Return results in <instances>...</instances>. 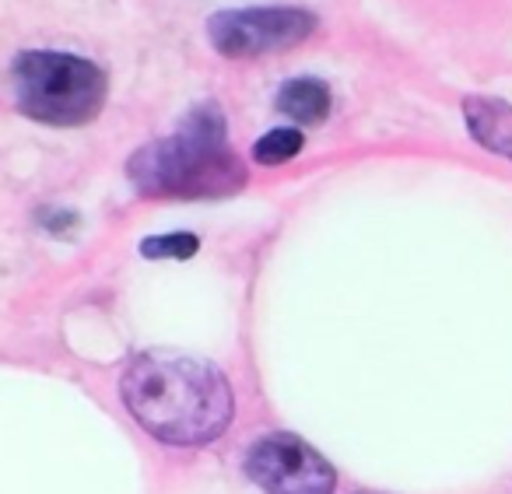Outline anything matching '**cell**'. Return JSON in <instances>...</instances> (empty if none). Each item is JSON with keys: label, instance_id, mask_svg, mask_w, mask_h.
Wrapping results in <instances>:
<instances>
[{"label": "cell", "instance_id": "1", "mask_svg": "<svg viewBox=\"0 0 512 494\" xmlns=\"http://www.w3.org/2000/svg\"><path fill=\"white\" fill-rule=\"evenodd\" d=\"M123 403L148 435L165 445L214 442L232 421L228 379L204 358L148 351L123 375Z\"/></svg>", "mask_w": 512, "mask_h": 494}, {"label": "cell", "instance_id": "2", "mask_svg": "<svg viewBox=\"0 0 512 494\" xmlns=\"http://www.w3.org/2000/svg\"><path fill=\"white\" fill-rule=\"evenodd\" d=\"M130 179L144 197H228L242 190L246 169L228 148L218 106H197L176 134L130 158Z\"/></svg>", "mask_w": 512, "mask_h": 494}, {"label": "cell", "instance_id": "3", "mask_svg": "<svg viewBox=\"0 0 512 494\" xmlns=\"http://www.w3.org/2000/svg\"><path fill=\"white\" fill-rule=\"evenodd\" d=\"M15 95L18 109L46 127H85L106 106L109 81L85 57L29 50L15 60Z\"/></svg>", "mask_w": 512, "mask_h": 494}, {"label": "cell", "instance_id": "4", "mask_svg": "<svg viewBox=\"0 0 512 494\" xmlns=\"http://www.w3.org/2000/svg\"><path fill=\"white\" fill-rule=\"evenodd\" d=\"M316 15L306 8H228L207 18V39L221 57H264L306 43Z\"/></svg>", "mask_w": 512, "mask_h": 494}, {"label": "cell", "instance_id": "5", "mask_svg": "<svg viewBox=\"0 0 512 494\" xmlns=\"http://www.w3.org/2000/svg\"><path fill=\"white\" fill-rule=\"evenodd\" d=\"M246 473L267 494H334L337 473L309 442L295 435H267L249 449Z\"/></svg>", "mask_w": 512, "mask_h": 494}, {"label": "cell", "instance_id": "6", "mask_svg": "<svg viewBox=\"0 0 512 494\" xmlns=\"http://www.w3.org/2000/svg\"><path fill=\"white\" fill-rule=\"evenodd\" d=\"M467 123L484 148L512 158V106H502V102L491 99H470Z\"/></svg>", "mask_w": 512, "mask_h": 494}, {"label": "cell", "instance_id": "7", "mask_svg": "<svg viewBox=\"0 0 512 494\" xmlns=\"http://www.w3.org/2000/svg\"><path fill=\"white\" fill-rule=\"evenodd\" d=\"M278 109L295 123L316 127L330 113V88L320 78H295L278 92Z\"/></svg>", "mask_w": 512, "mask_h": 494}, {"label": "cell", "instance_id": "8", "mask_svg": "<svg viewBox=\"0 0 512 494\" xmlns=\"http://www.w3.org/2000/svg\"><path fill=\"white\" fill-rule=\"evenodd\" d=\"M302 144H306V137H302L299 130H292V127L267 130V134L253 144V162H260V165H285V162H292V158L299 155Z\"/></svg>", "mask_w": 512, "mask_h": 494}, {"label": "cell", "instance_id": "9", "mask_svg": "<svg viewBox=\"0 0 512 494\" xmlns=\"http://www.w3.org/2000/svg\"><path fill=\"white\" fill-rule=\"evenodd\" d=\"M200 239L190 232H172V235H151L141 242V256L144 260H190L197 256Z\"/></svg>", "mask_w": 512, "mask_h": 494}]
</instances>
